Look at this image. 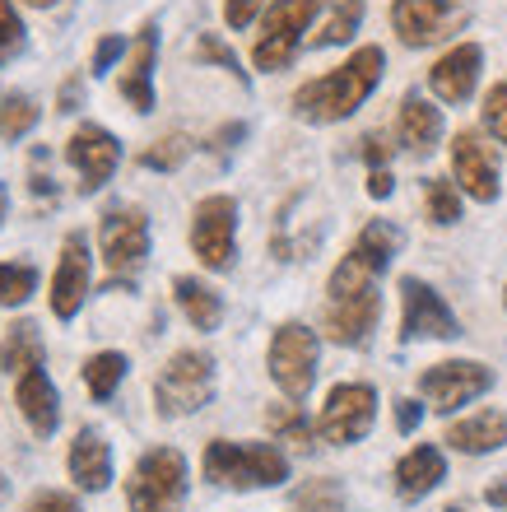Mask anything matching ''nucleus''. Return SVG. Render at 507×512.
I'll return each instance as SVG.
<instances>
[{
	"label": "nucleus",
	"instance_id": "48",
	"mask_svg": "<svg viewBox=\"0 0 507 512\" xmlns=\"http://www.w3.org/2000/svg\"><path fill=\"white\" fill-rule=\"evenodd\" d=\"M5 215H10V196H5V187H0V229H5Z\"/></svg>",
	"mask_w": 507,
	"mask_h": 512
},
{
	"label": "nucleus",
	"instance_id": "18",
	"mask_svg": "<svg viewBox=\"0 0 507 512\" xmlns=\"http://www.w3.org/2000/svg\"><path fill=\"white\" fill-rule=\"evenodd\" d=\"M154 56H159V24L145 19V28H140V38L131 47V66H126V75L117 84L121 98L135 112H154Z\"/></svg>",
	"mask_w": 507,
	"mask_h": 512
},
{
	"label": "nucleus",
	"instance_id": "38",
	"mask_svg": "<svg viewBox=\"0 0 507 512\" xmlns=\"http://www.w3.org/2000/svg\"><path fill=\"white\" fill-rule=\"evenodd\" d=\"M24 512H80V503H75V494H61V489H38L24 503Z\"/></svg>",
	"mask_w": 507,
	"mask_h": 512
},
{
	"label": "nucleus",
	"instance_id": "6",
	"mask_svg": "<svg viewBox=\"0 0 507 512\" xmlns=\"http://www.w3.org/2000/svg\"><path fill=\"white\" fill-rule=\"evenodd\" d=\"M317 10H321V0H270L261 38H256V47H252L256 70H270V75H275V70L289 66L298 56V47H303V33L312 28Z\"/></svg>",
	"mask_w": 507,
	"mask_h": 512
},
{
	"label": "nucleus",
	"instance_id": "32",
	"mask_svg": "<svg viewBox=\"0 0 507 512\" xmlns=\"http://www.w3.org/2000/svg\"><path fill=\"white\" fill-rule=\"evenodd\" d=\"M294 512H345V489L335 480H307L294 494Z\"/></svg>",
	"mask_w": 507,
	"mask_h": 512
},
{
	"label": "nucleus",
	"instance_id": "1",
	"mask_svg": "<svg viewBox=\"0 0 507 512\" xmlns=\"http://www.w3.org/2000/svg\"><path fill=\"white\" fill-rule=\"evenodd\" d=\"M382 70H387V52H382V47H359L345 66H335L331 75L303 84L294 94V112L303 122H317V126L345 122V117H354V112L368 103V94H373L377 84H382Z\"/></svg>",
	"mask_w": 507,
	"mask_h": 512
},
{
	"label": "nucleus",
	"instance_id": "7",
	"mask_svg": "<svg viewBox=\"0 0 507 512\" xmlns=\"http://www.w3.org/2000/svg\"><path fill=\"white\" fill-rule=\"evenodd\" d=\"M98 243H103V261L112 270V280L131 284L149 256V215L140 205H112L98 224Z\"/></svg>",
	"mask_w": 507,
	"mask_h": 512
},
{
	"label": "nucleus",
	"instance_id": "47",
	"mask_svg": "<svg viewBox=\"0 0 507 512\" xmlns=\"http://www.w3.org/2000/svg\"><path fill=\"white\" fill-rule=\"evenodd\" d=\"M484 499L494 503V508H507V480H498V485L484 489Z\"/></svg>",
	"mask_w": 507,
	"mask_h": 512
},
{
	"label": "nucleus",
	"instance_id": "27",
	"mask_svg": "<svg viewBox=\"0 0 507 512\" xmlns=\"http://www.w3.org/2000/svg\"><path fill=\"white\" fill-rule=\"evenodd\" d=\"M38 103L28 94H19V89H10V94H0V140L5 145H14V140H24L33 126H38Z\"/></svg>",
	"mask_w": 507,
	"mask_h": 512
},
{
	"label": "nucleus",
	"instance_id": "8",
	"mask_svg": "<svg viewBox=\"0 0 507 512\" xmlns=\"http://www.w3.org/2000/svg\"><path fill=\"white\" fill-rule=\"evenodd\" d=\"M317 359H321V345L317 336L307 331L303 322H284L270 340V378L275 387L289 396V401H303L312 382H317Z\"/></svg>",
	"mask_w": 507,
	"mask_h": 512
},
{
	"label": "nucleus",
	"instance_id": "23",
	"mask_svg": "<svg viewBox=\"0 0 507 512\" xmlns=\"http://www.w3.org/2000/svg\"><path fill=\"white\" fill-rule=\"evenodd\" d=\"M438 140H442V112L433 108L428 98L405 94V103H401V145L424 159V154L438 149Z\"/></svg>",
	"mask_w": 507,
	"mask_h": 512
},
{
	"label": "nucleus",
	"instance_id": "35",
	"mask_svg": "<svg viewBox=\"0 0 507 512\" xmlns=\"http://www.w3.org/2000/svg\"><path fill=\"white\" fill-rule=\"evenodd\" d=\"M19 52H24V19L10 0H0V66H10Z\"/></svg>",
	"mask_w": 507,
	"mask_h": 512
},
{
	"label": "nucleus",
	"instance_id": "26",
	"mask_svg": "<svg viewBox=\"0 0 507 512\" xmlns=\"http://www.w3.org/2000/svg\"><path fill=\"white\" fill-rule=\"evenodd\" d=\"M396 252H401V229L387 224V219H373V224L354 238V247H349V256H359L373 275H382V270L396 261Z\"/></svg>",
	"mask_w": 507,
	"mask_h": 512
},
{
	"label": "nucleus",
	"instance_id": "39",
	"mask_svg": "<svg viewBox=\"0 0 507 512\" xmlns=\"http://www.w3.org/2000/svg\"><path fill=\"white\" fill-rule=\"evenodd\" d=\"M28 191H33V196H38V201H47V205L56 201L52 173H47V149H38V154H33V182H28Z\"/></svg>",
	"mask_w": 507,
	"mask_h": 512
},
{
	"label": "nucleus",
	"instance_id": "33",
	"mask_svg": "<svg viewBox=\"0 0 507 512\" xmlns=\"http://www.w3.org/2000/svg\"><path fill=\"white\" fill-rule=\"evenodd\" d=\"M33 289H38V270L33 266H0V303L5 308H19V303H28L33 298Z\"/></svg>",
	"mask_w": 507,
	"mask_h": 512
},
{
	"label": "nucleus",
	"instance_id": "19",
	"mask_svg": "<svg viewBox=\"0 0 507 512\" xmlns=\"http://www.w3.org/2000/svg\"><path fill=\"white\" fill-rule=\"evenodd\" d=\"M14 401H19V415L28 419V429L38 433V438H52L56 424H61V396H56L52 378H47L42 368L19 373V391H14Z\"/></svg>",
	"mask_w": 507,
	"mask_h": 512
},
{
	"label": "nucleus",
	"instance_id": "3",
	"mask_svg": "<svg viewBox=\"0 0 507 512\" xmlns=\"http://www.w3.org/2000/svg\"><path fill=\"white\" fill-rule=\"evenodd\" d=\"M205 480L224 489H275L289 480V457L270 443H228V438H214L205 447Z\"/></svg>",
	"mask_w": 507,
	"mask_h": 512
},
{
	"label": "nucleus",
	"instance_id": "37",
	"mask_svg": "<svg viewBox=\"0 0 507 512\" xmlns=\"http://www.w3.org/2000/svg\"><path fill=\"white\" fill-rule=\"evenodd\" d=\"M484 126H489V135L498 145H507V80L494 84L489 98H484Z\"/></svg>",
	"mask_w": 507,
	"mask_h": 512
},
{
	"label": "nucleus",
	"instance_id": "2",
	"mask_svg": "<svg viewBox=\"0 0 507 512\" xmlns=\"http://www.w3.org/2000/svg\"><path fill=\"white\" fill-rule=\"evenodd\" d=\"M382 317V294L377 275L363 266L359 256H345L331 270V298H326V331L335 345H368Z\"/></svg>",
	"mask_w": 507,
	"mask_h": 512
},
{
	"label": "nucleus",
	"instance_id": "44",
	"mask_svg": "<svg viewBox=\"0 0 507 512\" xmlns=\"http://www.w3.org/2000/svg\"><path fill=\"white\" fill-rule=\"evenodd\" d=\"M363 159L373 163V168H387V159H391V145L382 140V135H368L363 140Z\"/></svg>",
	"mask_w": 507,
	"mask_h": 512
},
{
	"label": "nucleus",
	"instance_id": "4",
	"mask_svg": "<svg viewBox=\"0 0 507 512\" xmlns=\"http://www.w3.org/2000/svg\"><path fill=\"white\" fill-rule=\"evenodd\" d=\"M187 503V457L177 447H149L126 480L131 512H182Z\"/></svg>",
	"mask_w": 507,
	"mask_h": 512
},
{
	"label": "nucleus",
	"instance_id": "15",
	"mask_svg": "<svg viewBox=\"0 0 507 512\" xmlns=\"http://www.w3.org/2000/svg\"><path fill=\"white\" fill-rule=\"evenodd\" d=\"M452 173L461 182L466 196L475 201H498V163H494V149L484 145L475 131H461L452 140Z\"/></svg>",
	"mask_w": 507,
	"mask_h": 512
},
{
	"label": "nucleus",
	"instance_id": "29",
	"mask_svg": "<svg viewBox=\"0 0 507 512\" xmlns=\"http://www.w3.org/2000/svg\"><path fill=\"white\" fill-rule=\"evenodd\" d=\"M359 24H363V0H340L331 10V19L321 24V33L312 38V47H340V42H349L359 33Z\"/></svg>",
	"mask_w": 507,
	"mask_h": 512
},
{
	"label": "nucleus",
	"instance_id": "46",
	"mask_svg": "<svg viewBox=\"0 0 507 512\" xmlns=\"http://www.w3.org/2000/svg\"><path fill=\"white\" fill-rule=\"evenodd\" d=\"M242 135H247V126H242V122L224 126V131L214 135V149H228V145H233V140H242Z\"/></svg>",
	"mask_w": 507,
	"mask_h": 512
},
{
	"label": "nucleus",
	"instance_id": "31",
	"mask_svg": "<svg viewBox=\"0 0 507 512\" xmlns=\"http://www.w3.org/2000/svg\"><path fill=\"white\" fill-rule=\"evenodd\" d=\"M424 201H428V219H433L438 229H447V224L461 219V196H456V187L447 182V177H428Z\"/></svg>",
	"mask_w": 507,
	"mask_h": 512
},
{
	"label": "nucleus",
	"instance_id": "13",
	"mask_svg": "<svg viewBox=\"0 0 507 512\" xmlns=\"http://www.w3.org/2000/svg\"><path fill=\"white\" fill-rule=\"evenodd\" d=\"M401 303H405L401 340H456V336H461L456 312L442 303V294L433 289V284L405 275V280H401Z\"/></svg>",
	"mask_w": 507,
	"mask_h": 512
},
{
	"label": "nucleus",
	"instance_id": "45",
	"mask_svg": "<svg viewBox=\"0 0 507 512\" xmlns=\"http://www.w3.org/2000/svg\"><path fill=\"white\" fill-rule=\"evenodd\" d=\"M391 191H396L391 173H387V168H373V173H368V196H373V201H387Z\"/></svg>",
	"mask_w": 507,
	"mask_h": 512
},
{
	"label": "nucleus",
	"instance_id": "41",
	"mask_svg": "<svg viewBox=\"0 0 507 512\" xmlns=\"http://www.w3.org/2000/svg\"><path fill=\"white\" fill-rule=\"evenodd\" d=\"M126 52V38H117V33H107L103 42H98V52H94V75H107L112 70V61Z\"/></svg>",
	"mask_w": 507,
	"mask_h": 512
},
{
	"label": "nucleus",
	"instance_id": "9",
	"mask_svg": "<svg viewBox=\"0 0 507 512\" xmlns=\"http://www.w3.org/2000/svg\"><path fill=\"white\" fill-rule=\"evenodd\" d=\"M373 419H377V391L368 382H340L326 396V405H321L317 429L326 443L349 447V443H359V438H368Z\"/></svg>",
	"mask_w": 507,
	"mask_h": 512
},
{
	"label": "nucleus",
	"instance_id": "24",
	"mask_svg": "<svg viewBox=\"0 0 507 512\" xmlns=\"http://www.w3.org/2000/svg\"><path fill=\"white\" fill-rule=\"evenodd\" d=\"M173 298H177V308L187 312V322L196 326V331H219V322H224V298L214 294L205 280L177 275V280H173Z\"/></svg>",
	"mask_w": 507,
	"mask_h": 512
},
{
	"label": "nucleus",
	"instance_id": "43",
	"mask_svg": "<svg viewBox=\"0 0 507 512\" xmlns=\"http://www.w3.org/2000/svg\"><path fill=\"white\" fill-rule=\"evenodd\" d=\"M419 419H424V405L419 401H396V429L401 433H414L419 429Z\"/></svg>",
	"mask_w": 507,
	"mask_h": 512
},
{
	"label": "nucleus",
	"instance_id": "5",
	"mask_svg": "<svg viewBox=\"0 0 507 512\" xmlns=\"http://www.w3.org/2000/svg\"><path fill=\"white\" fill-rule=\"evenodd\" d=\"M214 396V359L201 350H177L168 359L159 378H154V405H159L163 419L177 415H196L205 410Z\"/></svg>",
	"mask_w": 507,
	"mask_h": 512
},
{
	"label": "nucleus",
	"instance_id": "42",
	"mask_svg": "<svg viewBox=\"0 0 507 512\" xmlns=\"http://www.w3.org/2000/svg\"><path fill=\"white\" fill-rule=\"evenodd\" d=\"M80 103H84V84H80V75H70L61 84V94H56V112H75Z\"/></svg>",
	"mask_w": 507,
	"mask_h": 512
},
{
	"label": "nucleus",
	"instance_id": "22",
	"mask_svg": "<svg viewBox=\"0 0 507 512\" xmlns=\"http://www.w3.org/2000/svg\"><path fill=\"white\" fill-rule=\"evenodd\" d=\"M447 443H452L456 452H466V457L498 452V447H507V415L503 410H480V415L452 424V429H447Z\"/></svg>",
	"mask_w": 507,
	"mask_h": 512
},
{
	"label": "nucleus",
	"instance_id": "34",
	"mask_svg": "<svg viewBox=\"0 0 507 512\" xmlns=\"http://www.w3.org/2000/svg\"><path fill=\"white\" fill-rule=\"evenodd\" d=\"M191 154V140L187 135H163L159 145H149L145 154H140V163L145 168H154V173H173V168H182Z\"/></svg>",
	"mask_w": 507,
	"mask_h": 512
},
{
	"label": "nucleus",
	"instance_id": "25",
	"mask_svg": "<svg viewBox=\"0 0 507 512\" xmlns=\"http://www.w3.org/2000/svg\"><path fill=\"white\" fill-rule=\"evenodd\" d=\"M42 331L38 322H14L5 326V340H0V368L5 373H28V368H42Z\"/></svg>",
	"mask_w": 507,
	"mask_h": 512
},
{
	"label": "nucleus",
	"instance_id": "11",
	"mask_svg": "<svg viewBox=\"0 0 507 512\" xmlns=\"http://www.w3.org/2000/svg\"><path fill=\"white\" fill-rule=\"evenodd\" d=\"M466 24V5L456 0H391V28L405 47H433Z\"/></svg>",
	"mask_w": 507,
	"mask_h": 512
},
{
	"label": "nucleus",
	"instance_id": "17",
	"mask_svg": "<svg viewBox=\"0 0 507 512\" xmlns=\"http://www.w3.org/2000/svg\"><path fill=\"white\" fill-rule=\"evenodd\" d=\"M480 66H484V52L475 47V42H461V47H452L438 66L428 70V84H433V94H438L442 103H452L456 108V103H466V98L475 94Z\"/></svg>",
	"mask_w": 507,
	"mask_h": 512
},
{
	"label": "nucleus",
	"instance_id": "40",
	"mask_svg": "<svg viewBox=\"0 0 507 512\" xmlns=\"http://www.w3.org/2000/svg\"><path fill=\"white\" fill-rule=\"evenodd\" d=\"M261 5L266 0H224V19H228V28H247L261 14Z\"/></svg>",
	"mask_w": 507,
	"mask_h": 512
},
{
	"label": "nucleus",
	"instance_id": "12",
	"mask_svg": "<svg viewBox=\"0 0 507 512\" xmlns=\"http://www.w3.org/2000/svg\"><path fill=\"white\" fill-rule=\"evenodd\" d=\"M494 387V373L475 359H447V364H433L419 378V391H424V401L438 410V415H452L461 405H470L475 396Z\"/></svg>",
	"mask_w": 507,
	"mask_h": 512
},
{
	"label": "nucleus",
	"instance_id": "28",
	"mask_svg": "<svg viewBox=\"0 0 507 512\" xmlns=\"http://www.w3.org/2000/svg\"><path fill=\"white\" fill-rule=\"evenodd\" d=\"M126 354H117V350H103V354H94L89 364H84V382H89V396L94 401H107V396H117V387H121V378H126Z\"/></svg>",
	"mask_w": 507,
	"mask_h": 512
},
{
	"label": "nucleus",
	"instance_id": "30",
	"mask_svg": "<svg viewBox=\"0 0 507 512\" xmlns=\"http://www.w3.org/2000/svg\"><path fill=\"white\" fill-rule=\"evenodd\" d=\"M266 419H270V429H275V438H280V443H289L294 452H312V424L303 419V410H298V405H275Z\"/></svg>",
	"mask_w": 507,
	"mask_h": 512
},
{
	"label": "nucleus",
	"instance_id": "10",
	"mask_svg": "<svg viewBox=\"0 0 507 512\" xmlns=\"http://www.w3.org/2000/svg\"><path fill=\"white\" fill-rule=\"evenodd\" d=\"M238 201L233 196H205L191 215V252L210 270H228L238 256Z\"/></svg>",
	"mask_w": 507,
	"mask_h": 512
},
{
	"label": "nucleus",
	"instance_id": "21",
	"mask_svg": "<svg viewBox=\"0 0 507 512\" xmlns=\"http://www.w3.org/2000/svg\"><path fill=\"white\" fill-rule=\"evenodd\" d=\"M442 475H447V461H442L438 447H410L401 461H396V494H401L405 503L424 499V494H433V489L442 485Z\"/></svg>",
	"mask_w": 507,
	"mask_h": 512
},
{
	"label": "nucleus",
	"instance_id": "16",
	"mask_svg": "<svg viewBox=\"0 0 507 512\" xmlns=\"http://www.w3.org/2000/svg\"><path fill=\"white\" fill-rule=\"evenodd\" d=\"M84 294H89V243H84V233H70L61 243V261L52 275V312L61 322H70L80 312Z\"/></svg>",
	"mask_w": 507,
	"mask_h": 512
},
{
	"label": "nucleus",
	"instance_id": "14",
	"mask_svg": "<svg viewBox=\"0 0 507 512\" xmlns=\"http://www.w3.org/2000/svg\"><path fill=\"white\" fill-rule=\"evenodd\" d=\"M66 159H70V168L80 173V196H94V191H103L107 177L117 173L121 145H117V135L112 131L84 122L80 131L66 140Z\"/></svg>",
	"mask_w": 507,
	"mask_h": 512
},
{
	"label": "nucleus",
	"instance_id": "20",
	"mask_svg": "<svg viewBox=\"0 0 507 512\" xmlns=\"http://www.w3.org/2000/svg\"><path fill=\"white\" fill-rule=\"evenodd\" d=\"M70 475L84 494H103L112 485V447L103 443L98 429H80L70 443Z\"/></svg>",
	"mask_w": 507,
	"mask_h": 512
},
{
	"label": "nucleus",
	"instance_id": "49",
	"mask_svg": "<svg viewBox=\"0 0 507 512\" xmlns=\"http://www.w3.org/2000/svg\"><path fill=\"white\" fill-rule=\"evenodd\" d=\"M24 5H33V10H47V5H56V0H24Z\"/></svg>",
	"mask_w": 507,
	"mask_h": 512
},
{
	"label": "nucleus",
	"instance_id": "36",
	"mask_svg": "<svg viewBox=\"0 0 507 512\" xmlns=\"http://www.w3.org/2000/svg\"><path fill=\"white\" fill-rule=\"evenodd\" d=\"M196 61H214V66H224L238 84H247V70H242L238 52H233V47H224L214 33H201V42H196Z\"/></svg>",
	"mask_w": 507,
	"mask_h": 512
}]
</instances>
